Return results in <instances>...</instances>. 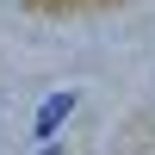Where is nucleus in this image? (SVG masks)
Here are the masks:
<instances>
[{
	"label": "nucleus",
	"instance_id": "1",
	"mask_svg": "<svg viewBox=\"0 0 155 155\" xmlns=\"http://www.w3.org/2000/svg\"><path fill=\"white\" fill-rule=\"evenodd\" d=\"M74 112V93H50L44 99V112H37V137H56V124Z\"/></svg>",
	"mask_w": 155,
	"mask_h": 155
}]
</instances>
